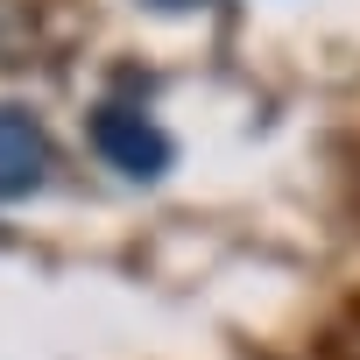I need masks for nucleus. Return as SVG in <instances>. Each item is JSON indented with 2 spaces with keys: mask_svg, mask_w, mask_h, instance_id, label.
I'll list each match as a JSON object with an SVG mask.
<instances>
[{
  "mask_svg": "<svg viewBox=\"0 0 360 360\" xmlns=\"http://www.w3.org/2000/svg\"><path fill=\"white\" fill-rule=\"evenodd\" d=\"M92 148H99L120 176H134V184H155V176L176 162V141H169L141 106H120V99H106V106L92 113Z\"/></svg>",
  "mask_w": 360,
  "mask_h": 360,
  "instance_id": "nucleus-1",
  "label": "nucleus"
},
{
  "mask_svg": "<svg viewBox=\"0 0 360 360\" xmlns=\"http://www.w3.org/2000/svg\"><path fill=\"white\" fill-rule=\"evenodd\" d=\"M50 162H57V148H50L43 120H36L29 106H0V205L43 191Z\"/></svg>",
  "mask_w": 360,
  "mask_h": 360,
  "instance_id": "nucleus-2",
  "label": "nucleus"
},
{
  "mask_svg": "<svg viewBox=\"0 0 360 360\" xmlns=\"http://www.w3.org/2000/svg\"><path fill=\"white\" fill-rule=\"evenodd\" d=\"M155 8H169V15H184V8H205V0H155Z\"/></svg>",
  "mask_w": 360,
  "mask_h": 360,
  "instance_id": "nucleus-3",
  "label": "nucleus"
}]
</instances>
